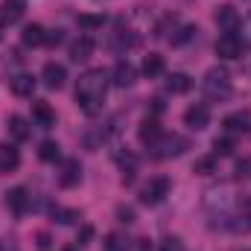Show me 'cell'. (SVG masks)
<instances>
[{
	"label": "cell",
	"mask_w": 251,
	"mask_h": 251,
	"mask_svg": "<svg viewBox=\"0 0 251 251\" xmlns=\"http://www.w3.org/2000/svg\"><path fill=\"white\" fill-rule=\"evenodd\" d=\"M108 82L111 76L105 70H85L76 82V105L94 117L102 111V102H105V91H108Z\"/></svg>",
	"instance_id": "cell-1"
},
{
	"label": "cell",
	"mask_w": 251,
	"mask_h": 251,
	"mask_svg": "<svg viewBox=\"0 0 251 251\" xmlns=\"http://www.w3.org/2000/svg\"><path fill=\"white\" fill-rule=\"evenodd\" d=\"M201 88H204V94L210 100H225V97H231V88H234L231 73L225 67H210L204 73V79H201Z\"/></svg>",
	"instance_id": "cell-2"
},
{
	"label": "cell",
	"mask_w": 251,
	"mask_h": 251,
	"mask_svg": "<svg viewBox=\"0 0 251 251\" xmlns=\"http://www.w3.org/2000/svg\"><path fill=\"white\" fill-rule=\"evenodd\" d=\"M149 149H152L155 158L167 161V158H178V155H184V152L190 149V140L187 137H181V134H161L155 143H149Z\"/></svg>",
	"instance_id": "cell-3"
},
{
	"label": "cell",
	"mask_w": 251,
	"mask_h": 251,
	"mask_svg": "<svg viewBox=\"0 0 251 251\" xmlns=\"http://www.w3.org/2000/svg\"><path fill=\"white\" fill-rule=\"evenodd\" d=\"M170 190H173V184H170V178H164V176H158V178H149L143 187H140V201L143 204H161L167 196H170Z\"/></svg>",
	"instance_id": "cell-4"
},
{
	"label": "cell",
	"mask_w": 251,
	"mask_h": 251,
	"mask_svg": "<svg viewBox=\"0 0 251 251\" xmlns=\"http://www.w3.org/2000/svg\"><path fill=\"white\" fill-rule=\"evenodd\" d=\"M240 53H243V41H240L237 32H225V35L216 38V56L219 59L234 62V59H240Z\"/></svg>",
	"instance_id": "cell-5"
},
{
	"label": "cell",
	"mask_w": 251,
	"mask_h": 251,
	"mask_svg": "<svg viewBox=\"0 0 251 251\" xmlns=\"http://www.w3.org/2000/svg\"><path fill=\"white\" fill-rule=\"evenodd\" d=\"M41 82H44V88H50V91H62L64 82H67V70H64V64H44V70H41Z\"/></svg>",
	"instance_id": "cell-6"
},
{
	"label": "cell",
	"mask_w": 251,
	"mask_h": 251,
	"mask_svg": "<svg viewBox=\"0 0 251 251\" xmlns=\"http://www.w3.org/2000/svg\"><path fill=\"white\" fill-rule=\"evenodd\" d=\"M137 82V67L131 62H117L111 70V85L114 88H131Z\"/></svg>",
	"instance_id": "cell-7"
},
{
	"label": "cell",
	"mask_w": 251,
	"mask_h": 251,
	"mask_svg": "<svg viewBox=\"0 0 251 251\" xmlns=\"http://www.w3.org/2000/svg\"><path fill=\"white\" fill-rule=\"evenodd\" d=\"M79 181H82V164L76 158H67L62 164V173H59V184L70 190V187H76Z\"/></svg>",
	"instance_id": "cell-8"
},
{
	"label": "cell",
	"mask_w": 251,
	"mask_h": 251,
	"mask_svg": "<svg viewBox=\"0 0 251 251\" xmlns=\"http://www.w3.org/2000/svg\"><path fill=\"white\" fill-rule=\"evenodd\" d=\"M6 207L15 213V216H24L26 213V207H29V193L26 187H12L6 193Z\"/></svg>",
	"instance_id": "cell-9"
},
{
	"label": "cell",
	"mask_w": 251,
	"mask_h": 251,
	"mask_svg": "<svg viewBox=\"0 0 251 251\" xmlns=\"http://www.w3.org/2000/svg\"><path fill=\"white\" fill-rule=\"evenodd\" d=\"M32 120H35V126H41V128H53L56 126V111L50 108V102L32 100Z\"/></svg>",
	"instance_id": "cell-10"
},
{
	"label": "cell",
	"mask_w": 251,
	"mask_h": 251,
	"mask_svg": "<svg viewBox=\"0 0 251 251\" xmlns=\"http://www.w3.org/2000/svg\"><path fill=\"white\" fill-rule=\"evenodd\" d=\"M216 26H219L222 32H237V26H240V12H237L234 6H219V9H216Z\"/></svg>",
	"instance_id": "cell-11"
},
{
	"label": "cell",
	"mask_w": 251,
	"mask_h": 251,
	"mask_svg": "<svg viewBox=\"0 0 251 251\" xmlns=\"http://www.w3.org/2000/svg\"><path fill=\"white\" fill-rule=\"evenodd\" d=\"M26 12V0H3L0 3V21L3 24H18Z\"/></svg>",
	"instance_id": "cell-12"
},
{
	"label": "cell",
	"mask_w": 251,
	"mask_h": 251,
	"mask_svg": "<svg viewBox=\"0 0 251 251\" xmlns=\"http://www.w3.org/2000/svg\"><path fill=\"white\" fill-rule=\"evenodd\" d=\"M184 123H187L193 131L207 128V123H210V111H207V105H190L187 111H184Z\"/></svg>",
	"instance_id": "cell-13"
},
{
	"label": "cell",
	"mask_w": 251,
	"mask_h": 251,
	"mask_svg": "<svg viewBox=\"0 0 251 251\" xmlns=\"http://www.w3.org/2000/svg\"><path fill=\"white\" fill-rule=\"evenodd\" d=\"M94 47H97V44H94L91 35H79V38L70 44V59H73V62H88V59L94 56Z\"/></svg>",
	"instance_id": "cell-14"
},
{
	"label": "cell",
	"mask_w": 251,
	"mask_h": 251,
	"mask_svg": "<svg viewBox=\"0 0 251 251\" xmlns=\"http://www.w3.org/2000/svg\"><path fill=\"white\" fill-rule=\"evenodd\" d=\"M9 88H12L15 97H32V91H35V76H32V73H15V76L9 79Z\"/></svg>",
	"instance_id": "cell-15"
},
{
	"label": "cell",
	"mask_w": 251,
	"mask_h": 251,
	"mask_svg": "<svg viewBox=\"0 0 251 251\" xmlns=\"http://www.w3.org/2000/svg\"><path fill=\"white\" fill-rule=\"evenodd\" d=\"M6 131H9V137H12L15 143H24V140L29 137V123H26L21 114H12V117L6 120Z\"/></svg>",
	"instance_id": "cell-16"
},
{
	"label": "cell",
	"mask_w": 251,
	"mask_h": 251,
	"mask_svg": "<svg viewBox=\"0 0 251 251\" xmlns=\"http://www.w3.org/2000/svg\"><path fill=\"white\" fill-rule=\"evenodd\" d=\"M21 41H24L26 47H41V44L47 41V29H44L41 24H29V26H24Z\"/></svg>",
	"instance_id": "cell-17"
},
{
	"label": "cell",
	"mask_w": 251,
	"mask_h": 251,
	"mask_svg": "<svg viewBox=\"0 0 251 251\" xmlns=\"http://www.w3.org/2000/svg\"><path fill=\"white\" fill-rule=\"evenodd\" d=\"M161 134H164V131H161V123H158L155 117H146V120L140 123V128H137V137H140V143H146V146L155 143Z\"/></svg>",
	"instance_id": "cell-18"
},
{
	"label": "cell",
	"mask_w": 251,
	"mask_h": 251,
	"mask_svg": "<svg viewBox=\"0 0 251 251\" xmlns=\"http://www.w3.org/2000/svg\"><path fill=\"white\" fill-rule=\"evenodd\" d=\"M18 164H21L18 149L9 143H0V173H12V170H18Z\"/></svg>",
	"instance_id": "cell-19"
},
{
	"label": "cell",
	"mask_w": 251,
	"mask_h": 251,
	"mask_svg": "<svg viewBox=\"0 0 251 251\" xmlns=\"http://www.w3.org/2000/svg\"><path fill=\"white\" fill-rule=\"evenodd\" d=\"M222 126H225V131H246L251 126V111H234V114H228L225 120H222Z\"/></svg>",
	"instance_id": "cell-20"
},
{
	"label": "cell",
	"mask_w": 251,
	"mask_h": 251,
	"mask_svg": "<svg viewBox=\"0 0 251 251\" xmlns=\"http://www.w3.org/2000/svg\"><path fill=\"white\" fill-rule=\"evenodd\" d=\"M164 70H167L164 56H158V53H149V56L143 59V76H149V79H158V76H164Z\"/></svg>",
	"instance_id": "cell-21"
},
{
	"label": "cell",
	"mask_w": 251,
	"mask_h": 251,
	"mask_svg": "<svg viewBox=\"0 0 251 251\" xmlns=\"http://www.w3.org/2000/svg\"><path fill=\"white\" fill-rule=\"evenodd\" d=\"M190 88H193V79L187 73H170L167 76V91L170 94H187Z\"/></svg>",
	"instance_id": "cell-22"
},
{
	"label": "cell",
	"mask_w": 251,
	"mask_h": 251,
	"mask_svg": "<svg viewBox=\"0 0 251 251\" xmlns=\"http://www.w3.org/2000/svg\"><path fill=\"white\" fill-rule=\"evenodd\" d=\"M102 249H105V251H128V249H131V243H128V237H126V234H117V231H114V234H108V237H105Z\"/></svg>",
	"instance_id": "cell-23"
},
{
	"label": "cell",
	"mask_w": 251,
	"mask_h": 251,
	"mask_svg": "<svg viewBox=\"0 0 251 251\" xmlns=\"http://www.w3.org/2000/svg\"><path fill=\"white\" fill-rule=\"evenodd\" d=\"M53 216H56V222H59V225H73V222H79V219H82V213H79V210H73V207H53Z\"/></svg>",
	"instance_id": "cell-24"
},
{
	"label": "cell",
	"mask_w": 251,
	"mask_h": 251,
	"mask_svg": "<svg viewBox=\"0 0 251 251\" xmlns=\"http://www.w3.org/2000/svg\"><path fill=\"white\" fill-rule=\"evenodd\" d=\"M82 143H85V149H91V152H97L102 143H105V128H97V131H85V137H82Z\"/></svg>",
	"instance_id": "cell-25"
},
{
	"label": "cell",
	"mask_w": 251,
	"mask_h": 251,
	"mask_svg": "<svg viewBox=\"0 0 251 251\" xmlns=\"http://www.w3.org/2000/svg\"><path fill=\"white\" fill-rule=\"evenodd\" d=\"M231 228H234L237 234H249V231H251V204H249V207H243V213H240V216H234Z\"/></svg>",
	"instance_id": "cell-26"
},
{
	"label": "cell",
	"mask_w": 251,
	"mask_h": 251,
	"mask_svg": "<svg viewBox=\"0 0 251 251\" xmlns=\"http://www.w3.org/2000/svg\"><path fill=\"white\" fill-rule=\"evenodd\" d=\"M38 158L47 161V164L56 161V158H59V143H56V140H44V143L38 146Z\"/></svg>",
	"instance_id": "cell-27"
},
{
	"label": "cell",
	"mask_w": 251,
	"mask_h": 251,
	"mask_svg": "<svg viewBox=\"0 0 251 251\" xmlns=\"http://www.w3.org/2000/svg\"><path fill=\"white\" fill-rule=\"evenodd\" d=\"M193 173H199V176H210V173H216V155L199 158V161L193 164Z\"/></svg>",
	"instance_id": "cell-28"
},
{
	"label": "cell",
	"mask_w": 251,
	"mask_h": 251,
	"mask_svg": "<svg viewBox=\"0 0 251 251\" xmlns=\"http://www.w3.org/2000/svg\"><path fill=\"white\" fill-rule=\"evenodd\" d=\"M76 21H79L82 29H100L105 24V15H79Z\"/></svg>",
	"instance_id": "cell-29"
},
{
	"label": "cell",
	"mask_w": 251,
	"mask_h": 251,
	"mask_svg": "<svg viewBox=\"0 0 251 251\" xmlns=\"http://www.w3.org/2000/svg\"><path fill=\"white\" fill-rule=\"evenodd\" d=\"M196 32H199V29L187 24V26H181V29H178V35H173L170 41H173V47H181V44H187V41L193 38V35H196Z\"/></svg>",
	"instance_id": "cell-30"
},
{
	"label": "cell",
	"mask_w": 251,
	"mask_h": 251,
	"mask_svg": "<svg viewBox=\"0 0 251 251\" xmlns=\"http://www.w3.org/2000/svg\"><path fill=\"white\" fill-rule=\"evenodd\" d=\"M213 152L216 155H231L234 152V140L231 137H216L213 140Z\"/></svg>",
	"instance_id": "cell-31"
},
{
	"label": "cell",
	"mask_w": 251,
	"mask_h": 251,
	"mask_svg": "<svg viewBox=\"0 0 251 251\" xmlns=\"http://www.w3.org/2000/svg\"><path fill=\"white\" fill-rule=\"evenodd\" d=\"M161 251H184V243L178 237H164L161 240Z\"/></svg>",
	"instance_id": "cell-32"
},
{
	"label": "cell",
	"mask_w": 251,
	"mask_h": 251,
	"mask_svg": "<svg viewBox=\"0 0 251 251\" xmlns=\"http://www.w3.org/2000/svg\"><path fill=\"white\" fill-rule=\"evenodd\" d=\"M117 222H120V225H131V222H134V210L126 207V204H120V207H117Z\"/></svg>",
	"instance_id": "cell-33"
},
{
	"label": "cell",
	"mask_w": 251,
	"mask_h": 251,
	"mask_svg": "<svg viewBox=\"0 0 251 251\" xmlns=\"http://www.w3.org/2000/svg\"><path fill=\"white\" fill-rule=\"evenodd\" d=\"M91 240H94V228L85 225V228L79 231V240H76V243H79V246H91Z\"/></svg>",
	"instance_id": "cell-34"
},
{
	"label": "cell",
	"mask_w": 251,
	"mask_h": 251,
	"mask_svg": "<svg viewBox=\"0 0 251 251\" xmlns=\"http://www.w3.org/2000/svg\"><path fill=\"white\" fill-rule=\"evenodd\" d=\"M237 176H240V178H251V158H243V161L237 164Z\"/></svg>",
	"instance_id": "cell-35"
},
{
	"label": "cell",
	"mask_w": 251,
	"mask_h": 251,
	"mask_svg": "<svg viewBox=\"0 0 251 251\" xmlns=\"http://www.w3.org/2000/svg\"><path fill=\"white\" fill-rule=\"evenodd\" d=\"M62 41H64V32H62V29H53V32H47V41H44V44H50V47H59Z\"/></svg>",
	"instance_id": "cell-36"
},
{
	"label": "cell",
	"mask_w": 251,
	"mask_h": 251,
	"mask_svg": "<svg viewBox=\"0 0 251 251\" xmlns=\"http://www.w3.org/2000/svg\"><path fill=\"white\" fill-rule=\"evenodd\" d=\"M35 246H38V251H47L50 249V237L47 234H35Z\"/></svg>",
	"instance_id": "cell-37"
},
{
	"label": "cell",
	"mask_w": 251,
	"mask_h": 251,
	"mask_svg": "<svg viewBox=\"0 0 251 251\" xmlns=\"http://www.w3.org/2000/svg\"><path fill=\"white\" fill-rule=\"evenodd\" d=\"M0 38H3V21H0Z\"/></svg>",
	"instance_id": "cell-38"
},
{
	"label": "cell",
	"mask_w": 251,
	"mask_h": 251,
	"mask_svg": "<svg viewBox=\"0 0 251 251\" xmlns=\"http://www.w3.org/2000/svg\"><path fill=\"white\" fill-rule=\"evenodd\" d=\"M64 251H73V249H64Z\"/></svg>",
	"instance_id": "cell-39"
}]
</instances>
